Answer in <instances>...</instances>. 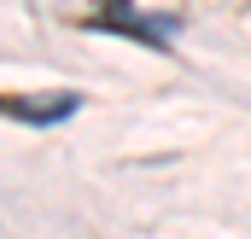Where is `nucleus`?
Listing matches in <instances>:
<instances>
[{"mask_svg":"<svg viewBox=\"0 0 251 239\" xmlns=\"http://www.w3.org/2000/svg\"><path fill=\"white\" fill-rule=\"evenodd\" d=\"M82 105V94H35V99H0V117L18 122H64Z\"/></svg>","mask_w":251,"mask_h":239,"instance_id":"f257e3e1","label":"nucleus"}]
</instances>
